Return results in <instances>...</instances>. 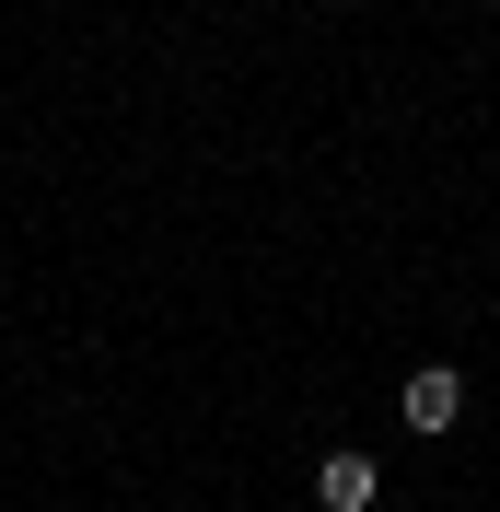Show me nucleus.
<instances>
[{
  "mask_svg": "<svg viewBox=\"0 0 500 512\" xmlns=\"http://www.w3.org/2000/svg\"><path fill=\"white\" fill-rule=\"evenodd\" d=\"M396 408H407V431H419V443H442V431L466 419V373H454V361H419Z\"/></svg>",
  "mask_w": 500,
  "mask_h": 512,
  "instance_id": "nucleus-1",
  "label": "nucleus"
},
{
  "mask_svg": "<svg viewBox=\"0 0 500 512\" xmlns=\"http://www.w3.org/2000/svg\"><path fill=\"white\" fill-rule=\"evenodd\" d=\"M314 489H326V501H349V512H373V454H361V443H338L326 466H314Z\"/></svg>",
  "mask_w": 500,
  "mask_h": 512,
  "instance_id": "nucleus-2",
  "label": "nucleus"
},
{
  "mask_svg": "<svg viewBox=\"0 0 500 512\" xmlns=\"http://www.w3.org/2000/svg\"><path fill=\"white\" fill-rule=\"evenodd\" d=\"M326 512H349V501H326Z\"/></svg>",
  "mask_w": 500,
  "mask_h": 512,
  "instance_id": "nucleus-3",
  "label": "nucleus"
}]
</instances>
